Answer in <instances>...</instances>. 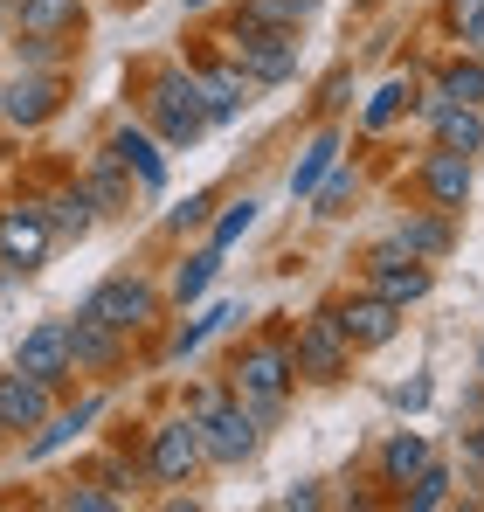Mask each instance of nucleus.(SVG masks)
<instances>
[{
	"instance_id": "nucleus-1",
	"label": "nucleus",
	"mask_w": 484,
	"mask_h": 512,
	"mask_svg": "<svg viewBox=\"0 0 484 512\" xmlns=\"http://www.w3.org/2000/svg\"><path fill=\"white\" fill-rule=\"evenodd\" d=\"M291 388H298L291 340H242L236 353H229V395H236V402H249V416H256L263 429L284 423Z\"/></svg>"
},
{
	"instance_id": "nucleus-2",
	"label": "nucleus",
	"mask_w": 484,
	"mask_h": 512,
	"mask_svg": "<svg viewBox=\"0 0 484 512\" xmlns=\"http://www.w3.org/2000/svg\"><path fill=\"white\" fill-rule=\"evenodd\" d=\"M146 125L160 132V146H194L208 132V97L201 77L180 63H153L146 70Z\"/></svg>"
},
{
	"instance_id": "nucleus-3",
	"label": "nucleus",
	"mask_w": 484,
	"mask_h": 512,
	"mask_svg": "<svg viewBox=\"0 0 484 512\" xmlns=\"http://www.w3.org/2000/svg\"><path fill=\"white\" fill-rule=\"evenodd\" d=\"M160 305H166V291L153 284V277H139V270H111L104 284H90L83 291V305L77 312H90V319H104L111 333H146L153 319H160Z\"/></svg>"
},
{
	"instance_id": "nucleus-4",
	"label": "nucleus",
	"mask_w": 484,
	"mask_h": 512,
	"mask_svg": "<svg viewBox=\"0 0 484 512\" xmlns=\"http://www.w3.org/2000/svg\"><path fill=\"white\" fill-rule=\"evenodd\" d=\"M222 56H236L256 77V90H277L298 77V28H270V21H236L222 35Z\"/></svg>"
},
{
	"instance_id": "nucleus-5",
	"label": "nucleus",
	"mask_w": 484,
	"mask_h": 512,
	"mask_svg": "<svg viewBox=\"0 0 484 512\" xmlns=\"http://www.w3.org/2000/svg\"><path fill=\"white\" fill-rule=\"evenodd\" d=\"M360 284H367V291H381L388 305H402V312H408V305H422V298L436 291V263L408 256L395 236H381L374 250L360 256Z\"/></svg>"
},
{
	"instance_id": "nucleus-6",
	"label": "nucleus",
	"mask_w": 484,
	"mask_h": 512,
	"mask_svg": "<svg viewBox=\"0 0 484 512\" xmlns=\"http://www.w3.org/2000/svg\"><path fill=\"white\" fill-rule=\"evenodd\" d=\"M291 367H298V381H312V388H332V381L353 374V346L332 326V305H319L312 319H298V333H291Z\"/></svg>"
},
{
	"instance_id": "nucleus-7",
	"label": "nucleus",
	"mask_w": 484,
	"mask_h": 512,
	"mask_svg": "<svg viewBox=\"0 0 484 512\" xmlns=\"http://www.w3.org/2000/svg\"><path fill=\"white\" fill-rule=\"evenodd\" d=\"M201 423V450H208V464L215 471H236V464H249L256 450H263V423L249 416V402H236V395H222L208 416H194Z\"/></svg>"
},
{
	"instance_id": "nucleus-8",
	"label": "nucleus",
	"mask_w": 484,
	"mask_h": 512,
	"mask_svg": "<svg viewBox=\"0 0 484 512\" xmlns=\"http://www.w3.org/2000/svg\"><path fill=\"white\" fill-rule=\"evenodd\" d=\"M332 326L346 333V346L353 353H381V346H395L402 340V305H388L381 291H346L339 305H332Z\"/></svg>"
},
{
	"instance_id": "nucleus-9",
	"label": "nucleus",
	"mask_w": 484,
	"mask_h": 512,
	"mask_svg": "<svg viewBox=\"0 0 484 512\" xmlns=\"http://www.w3.org/2000/svg\"><path fill=\"white\" fill-rule=\"evenodd\" d=\"M471 187H478V160L471 153H450V146H429L415 160V194L443 215H464L471 208Z\"/></svg>"
},
{
	"instance_id": "nucleus-10",
	"label": "nucleus",
	"mask_w": 484,
	"mask_h": 512,
	"mask_svg": "<svg viewBox=\"0 0 484 512\" xmlns=\"http://www.w3.org/2000/svg\"><path fill=\"white\" fill-rule=\"evenodd\" d=\"M208 464V450H201V423L194 416H166L153 429V443H146V471H153V485H194V471Z\"/></svg>"
},
{
	"instance_id": "nucleus-11",
	"label": "nucleus",
	"mask_w": 484,
	"mask_h": 512,
	"mask_svg": "<svg viewBox=\"0 0 484 512\" xmlns=\"http://www.w3.org/2000/svg\"><path fill=\"white\" fill-rule=\"evenodd\" d=\"M415 118L429 125V146H450V153H471V160L484 153V104H457L429 84L415 97Z\"/></svg>"
},
{
	"instance_id": "nucleus-12",
	"label": "nucleus",
	"mask_w": 484,
	"mask_h": 512,
	"mask_svg": "<svg viewBox=\"0 0 484 512\" xmlns=\"http://www.w3.org/2000/svg\"><path fill=\"white\" fill-rule=\"evenodd\" d=\"M63 111V70H14L0 84V125L14 132H35Z\"/></svg>"
},
{
	"instance_id": "nucleus-13",
	"label": "nucleus",
	"mask_w": 484,
	"mask_h": 512,
	"mask_svg": "<svg viewBox=\"0 0 484 512\" xmlns=\"http://www.w3.org/2000/svg\"><path fill=\"white\" fill-rule=\"evenodd\" d=\"M14 367H28V374H35V381H49V388H70V374H77L70 319H35V326L14 340Z\"/></svg>"
},
{
	"instance_id": "nucleus-14",
	"label": "nucleus",
	"mask_w": 484,
	"mask_h": 512,
	"mask_svg": "<svg viewBox=\"0 0 484 512\" xmlns=\"http://www.w3.org/2000/svg\"><path fill=\"white\" fill-rule=\"evenodd\" d=\"M49 416H56V388L35 381L28 367H7L0 374V436H35Z\"/></svg>"
},
{
	"instance_id": "nucleus-15",
	"label": "nucleus",
	"mask_w": 484,
	"mask_h": 512,
	"mask_svg": "<svg viewBox=\"0 0 484 512\" xmlns=\"http://www.w3.org/2000/svg\"><path fill=\"white\" fill-rule=\"evenodd\" d=\"M56 243V229H49V215H42V201H14V208H0V263L7 270H35L42 256Z\"/></svg>"
},
{
	"instance_id": "nucleus-16",
	"label": "nucleus",
	"mask_w": 484,
	"mask_h": 512,
	"mask_svg": "<svg viewBox=\"0 0 484 512\" xmlns=\"http://www.w3.org/2000/svg\"><path fill=\"white\" fill-rule=\"evenodd\" d=\"M104 153H111L118 167L132 173V180H139V194H166V153H160V132H146V125H111Z\"/></svg>"
},
{
	"instance_id": "nucleus-17",
	"label": "nucleus",
	"mask_w": 484,
	"mask_h": 512,
	"mask_svg": "<svg viewBox=\"0 0 484 512\" xmlns=\"http://www.w3.org/2000/svg\"><path fill=\"white\" fill-rule=\"evenodd\" d=\"M194 77H201V97H208V125H236L242 111H249V97H256V77L242 70L236 56H215Z\"/></svg>"
},
{
	"instance_id": "nucleus-18",
	"label": "nucleus",
	"mask_w": 484,
	"mask_h": 512,
	"mask_svg": "<svg viewBox=\"0 0 484 512\" xmlns=\"http://www.w3.org/2000/svg\"><path fill=\"white\" fill-rule=\"evenodd\" d=\"M388 236H395L408 256H422V263H443V256L457 250V215H443V208H429V201H422V208H408Z\"/></svg>"
},
{
	"instance_id": "nucleus-19",
	"label": "nucleus",
	"mask_w": 484,
	"mask_h": 512,
	"mask_svg": "<svg viewBox=\"0 0 484 512\" xmlns=\"http://www.w3.org/2000/svg\"><path fill=\"white\" fill-rule=\"evenodd\" d=\"M70 346H77V374H118V367H125V333H111V326L90 319V312L70 319Z\"/></svg>"
},
{
	"instance_id": "nucleus-20",
	"label": "nucleus",
	"mask_w": 484,
	"mask_h": 512,
	"mask_svg": "<svg viewBox=\"0 0 484 512\" xmlns=\"http://www.w3.org/2000/svg\"><path fill=\"white\" fill-rule=\"evenodd\" d=\"M83 194L97 201V215H132V194H139V180L118 167L111 153H90V167H83Z\"/></svg>"
},
{
	"instance_id": "nucleus-21",
	"label": "nucleus",
	"mask_w": 484,
	"mask_h": 512,
	"mask_svg": "<svg viewBox=\"0 0 484 512\" xmlns=\"http://www.w3.org/2000/svg\"><path fill=\"white\" fill-rule=\"evenodd\" d=\"M97 416H104V395H83L77 409H56L49 423H42V429H35V436H28V443H21V457H28V464H42L49 450H63V443H70L77 429H90V423H97Z\"/></svg>"
},
{
	"instance_id": "nucleus-22",
	"label": "nucleus",
	"mask_w": 484,
	"mask_h": 512,
	"mask_svg": "<svg viewBox=\"0 0 484 512\" xmlns=\"http://www.w3.org/2000/svg\"><path fill=\"white\" fill-rule=\"evenodd\" d=\"M14 35H77L83 28V0H7Z\"/></svg>"
},
{
	"instance_id": "nucleus-23",
	"label": "nucleus",
	"mask_w": 484,
	"mask_h": 512,
	"mask_svg": "<svg viewBox=\"0 0 484 512\" xmlns=\"http://www.w3.org/2000/svg\"><path fill=\"white\" fill-rule=\"evenodd\" d=\"M332 167H339V125H319V139H312V146L298 153V167H291V201H312Z\"/></svg>"
},
{
	"instance_id": "nucleus-24",
	"label": "nucleus",
	"mask_w": 484,
	"mask_h": 512,
	"mask_svg": "<svg viewBox=\"0 0 484 512\" xmlns=\"http://www.w3.org/2000/svg\"><path fill=\"white\" fill-rule=\"evenodd\" d=\"M429 457H436V450H429V436H415V429H395V436L381 443V457H374V464H381V485H395V492H402V485L415 478V471H422V464H429Z\"/></svg>"
},
{
	"instance_id": "nucleus-25",
	"label": "nucleus",
	"mask_w": 484,
	"mask_h": 512,
	"mask_svg": "<svg viewBox=\"0 0 484 512\" xmlns=\"http://www.w3.org/2000/svg\"><path fill=\"white\" fill-rule=\"evenodd\" d=\"M42 215H49V229L70 236V243H83V236L97 229V201L83 194V180H77V187H56V194L42 201Z\"/></svg>"
},
{
	"instance_id": "nucleus-26",
	"label": "nucleus",
	"mask_w": 484,
	"mask_h": 512,
	"mask_svg": "<svg viewBox=\"0 0 484 512\" xmlns=\"http://www.w3.org/2000/svg\"><path fill=\"white\" fill-rule=\"evenodd\" d=\"M450 499H457V478H450V464H436V457L402 485V506L408 512H436V506H450Z\"/></svg>"
},
{
	"instance_id": "nucleus-27",
	"label": "nucleus",
	"mask_w": 484,
	"mask_h": 512,
	"mask_svg": "<svg viewBox=\"0 0 484 512\" xmlns=\"http://www.w3.org/2000/svg\"><path fill=\"white\" fill-rule=\"evenodd\" d=\"M408 104H415V77H388V84L367 97V111H360V132H388V125L402 118Z\"/></svg>"
},
{
	"instance_id": "nucleus-28",
	"label": "nucleus",
	"mask_w": 484,
	"mask_h": 512,
	"mask_svg": "<svg viewBox=\"0 0 484 512\" xmlns=\"http://www.w3.org/2000/svg\"><path fill=\"white\" fill-rule=\"evenodd\" d=\"M215 270H222V250H215V243H208V250H194V256H180V270H173V291H166V298H173V305H194V298L215 284Z\"/></svg>"
},
{
	"instance_id": "nucleus-29",
	"label": "nucleus",
	"mask_w": 484,
	"mask_h": 512,
	"mask_svg": "<svg viewBox=\"0 0 484 512\" xmlns=\"http://www.w3.org/2000/svg\"><path fill=\"white\" fill-rule=\"evenodd\" d=\"M429 84L443 90V97H457V104H484V63L464 49V56H450V63H443Z\"/></svg>"
},
{
	"instance_id": "nucleus-30",
	"label": "nucleus",
	"mask_w": 484,
	"mask_h": 512,
	"mask_svg": "<svg viewBox=\"0 0 484 512\" xmlns=\"http://www.w3.org/2000/svg\"><path fill=\"white\" fill-rule=\"evenodd\" d=\"M256 215H263V201H256V194H242V201H229V208H222V215L208 222V243H215V250H236L242 236L256 229Z\"/></svg>"
},
{
	"instance_id": "nucleus-31",
	"label": "nucleus",
	"mask_w": 484,
	"mask_h": 512,
	"mask_svg": "<svg viewBox=\"0 0 484 512\" xmlns=\"http://www.w3.org/2000/svg\"><path fill=\"white\" fill-rule=\"evenodd\" d=\"M229 319H236V305H208L201 319H180V326H173V340H166V360H187L194 346L208 340L215 326H229Z\"/></svg>"
},
{
	"instance_id": "nucleus-32",
	"label": "nucleus",
	"mask_w": 484,
	"mask_h": 512,
	"mask_svg": "<svg viewBox=\"0 0 484 512\" xmlns=\"http://www.w3.org/2000/svg\"><path fill=\"white\" fill-rule=\"evenodd\" d=\"M353 187H360L353 167H332L319 180V194H312V215H319V222H339V215H346V201H353Z\"/></svg>"
},
{
	"instance_id": "nucleus-33",
	"label": "nucleus",
	"mask_w": 484,
	"mask_h": 512,
	"mask_svg": "<svg viewBox=\"0 0 484 512\" xmlns=\"http://www.w3.org/2000/svg\"><path fill=\"white\" fill-rule=\"evenodd\" d=\"M14 70H63V35H14Z\"/></svg>"
},
{
	"instance_id": "nucleus-34",
	"label": "nucleus",
	"mask_w": 484,
	"mask_h": 512,
	"mask_svg": "<svg viewBox=\"0 0 484 512\" xmlns=\"http://www.w3.org/2000/svg\"><path fill=\"white\" fill-rule=\"evenodd\" d=\"M215 222V194H187L180 208H166V236H201Z\"/></svg>"
},
{
	"instance_id": "nucleus-35",
	"label": "nucleus",
	"mask_w": 484,
	"mask_h": 512,
	"mask_svg": "<svg viewBox=\"0 0 484 512\" xmlns=\"http://www.w3.org/2000/svg\"><path fill=\"white\" fill-rule=\"evenodd\" d=\"M111 506H118L111 485H70V492H56V512H111Z\"/></svg>"
},
{
	"instance_id": "nucleus-36",
	"label": "nucleus",
	"mask_w": 484,
	"mask_h": 512,
	"mask_svg": "<svg viewBox=\"0 0 484 512\" xmlns=\"http://www.w3.org/2000/svg\"><path fill=\"white\" fill-rule=\"evenodd\" d=\"M443 21H450L457 35H471V28L484 21V0H443Z\"/></svg>"
},
{
	"instance_id": "nucleus-37",
	"label": "nucleus",
	"mask_w": 484,
	"mask_h": 512,
	"mask_svg": "<svg viewBox=\"0 0 484 512\" xmlns=\"http://www.w3.org/2000/svg\"><path fill=\"white\" fill-rule=\"evenodd\" d=\"M346 90H353V77H346V70H332V77H325V97H319V111H325V118H339V111L353 104Z\"/></svg>"
},
{
	"instance_id": "nucleus-38",
	"label": "nucleus",
	"mask_w": 484,
	"mask_h": 512,
	"mask_svg": "<svg viewBox=\"0 0 484 512\" xmlns=\"http://www.w3.org/2000/svg\"><path fill=\"white\" fill-rule=\"evenodd\" d=\"M429 402V381L415 374V381H395V409H422Z\"/></svg>"
},
{
	"instance_id": "nucleus-39",
	"label": "nucleus",
	"mask_w": 484,
	"mask_h": 512,
	"mask_svg": "<svg viewBox=\"0 0 484 512\" xmlns=\"http://www.w3.org/2000/svg\"><path fill=\"white\" fill-rule=\"evenodd\" d=\"M464 49H471V56H478V63H484V21H478V28H471V35H464Z\"/></svg>"
},
{
	"instance_id": "nucleus-40",
	"label": "nucleus",
	"mask_w": 484,
	"mask_h": 512,
	"mask_svg": "<svg viewBox=\"0 0 484 512\" xmlns=\"http://www.w3.org/2000/svg\"><path fill=\"white\" fill-rule=\"evenodd\" d=\"M208 7H215V0H187V14H208Z\"/></svg>"
},
{
	"instance_id": "nucleus-41",
	"label": "nucleus",
	"mask_w": 484,
	"mask_h": 512,
	"mask_svg": "<svg viewBox=\"0 0 484 512\" xmlns=\"http://www.w3.org/2000/svg\"><path fill=\"white\" fill-rule=\"evenodd\" d=\"M291 7H298V14H312V7H319V0H291Z\"/></svg>"
},
{
	"instance_id": "nucleus-42",
	"label": "nucleus",
	"mask_w": 484,
	"mask_h": 512,
	"mask_svg": "<svg viewBox=\"0 0 484 512\" xmlns=\"http://www.w3.org/2000/svg\"><path fill=\"white\" fill-rule=\"evenodd\" d=\"M471 436H478V450H484V416H478V429H471Z\"/></svg>"
},
{
	"instance_id": "nucleus-43",
	"label": "nucleus",
	"mask_w": 484,
	"mask_h": 512,
	"mask_svg": "<svg viewBox=\"0 0 484 512\" xmlns=\"http://www.w3.org/2000/svg\"><path fill=\"white\" fill-rule=\"evenodd\" d=\"M478 374H484V346H478Z\"/></svg>"
}]
</instances>
